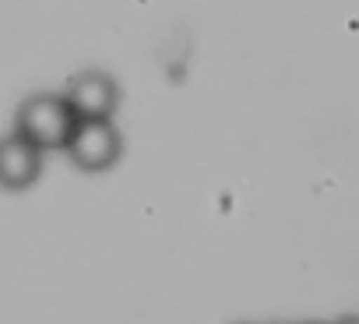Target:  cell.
<instances>
[{"mask_svg":"<svg viewBox=\"0 0 359 324\" xmlns=\"http://www.w3.org/2000/svg\"><path fill=\"white\" fill-rule=\"evenodd\" d=\"M334 324H359V317H341V320H334Z\"/></svg>","mask_w":359,"mask_h":324,"instance_id":"5b68a950","label":"cell"},{"mask_svg":"<svg viewBox=\"0 0 359 324\" xmlns=\"http://www.w3.org/2000/svg\"><path fill=\"white\" fill-rule=\"evenodd\" d=\"M43 173V148L25 141L22 134L0 137V191H29Z\"/></svg>","mask_w":359,"mask_h":324,"instance_id":"277c9868","label":"cell"},{"mask_svg":"<svg viewBox=\"0 0 359 324\" xmlns=\"http://www.w3.org/2000/svg\"><path fill=\"white\" fill-rule=\"evenodd\" d=\"M64 99L78 120H113L120 106V85L106 71H81L67 81Z\"/></svg>","mask_w":359,"mask_h":324,"instance_id":"3957f363","label":"cell"},{"mask_svg":"<svg viewBox=\"0 0 359 324\" xmlns=\"http://www.w3.org/2000/svg\"><path fill=\"white\" fill-rule=\"evenodd\" d=\"M64 151L71 155V162L81 173H106L116 166V158L123 151V137L113 127V120H78Z\"/></svg>","mask_w":359,"mask_h":324,"instance_id":"7a4b0ae2","label":"cell"},{"mask_svg":"<svg viewBox=\"0 0 359 324\" xmlns=\"http://www.w3.org/2000/svg\"><path fill=\"white\" fill-rule=\"evenodd\" d=\"M78 116L71 113L64 95H29L18 113H15V134H22L25 141H32L36 148L50 151V148H67V137L74 130Z\"/></svg>","mask_w":359,"mask_h":324,"instance_id":"6da1fadb","label":"cell"},{"mask_svg":"<svg viewBox=\"0 0 359 324\" xmlns=\"http://www.w3.org/2000/svg\"><path fill=\"white\" fill-rule=\"evenodd\" d=\"M306 324H324V320H306Z\"/></svg>","mask_w":359,"mask_h":324,"instance_id":"8992f818","label":"cell"}]
</instances>
